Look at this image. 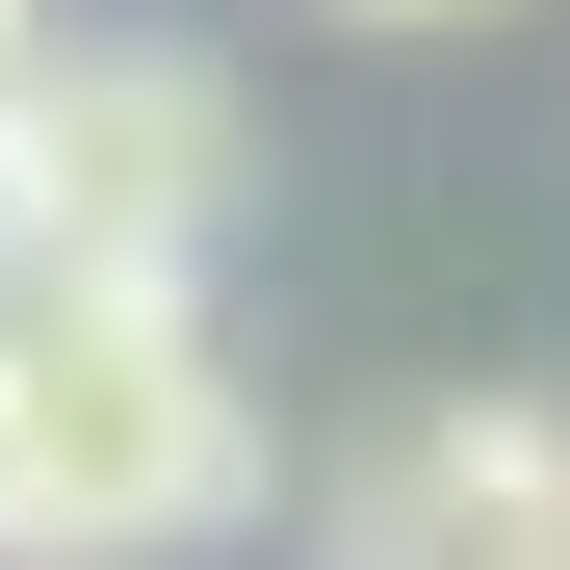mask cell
<instances>
[{
	"instance_id": "obj_3",
	"label": "cell",
	"mask_w": 570,
	"mask_h": 570,
	"mask_svg": "<svg viewBox=\"0 0 570 570\" xmlns=\"http://www.w3.org/2000/svg\"><path fill=\"white\" fill-rule=\"evenodd\" d=\"M312 544L337 570H570V441L519 390H441V415H390V441L337 466Z\"/></svg>"
},
{
	"instance_id": "obj_1",
	"label": "cell",
	"mask_w": 570,
	"mask_h": 570,
	"mask_svg": "<svg viewBox=\"0 0 570 570\" xmlns=\"http://www.w3.org/2000/svg\"><path fill=\"white\" fill-rule=\"evenodd\" d=\"M259 493V415L181 285H78V259H0V544L27 570H130V544H208Z\"/></svg>"
},
{
	"instance_id": "obj_4",
	"label": "cell",
	"mask_w": 570,
	"mask_h": 570,
	"mask_svg": "<svg viewBox=\"0 0 570 570\" xmlns=\"http://www.w3.org/2000/svg\"><path fill=\"white\" fill-rule=\"evenodd\" d=\"M27 78H52V27H27V0H0V130H27Z\"/></svg>"
},
{
	"instance_id": "obj_5",
	"label": "cell",
	"mask_w": 570,
	"mask_h": 570,
	"mask_svg": "<svg viewBox=\"0 0 570 570\" xmlns=\"http://www.w3.org/2000/svg\"><path fill=\"white\" fill-rule=\"evenodd\" d=\"M363 27H466V0H363Z\"/></svg>"
},
{
	"instance_id": "obj_2",
	"label": "cell",
	"mask_w": 570,
	"mask_h": 570,
	"mask_svg": "<svg viewBox=\"0 0 570 570\" xmlns=\"http://www.w3.org/2000/svg\"><path fill=\"white\" fill-rule=\"evenodd\" d=\"M208 208H234V78H208V52L105 27V52L27 78V130H0V259L181 285V259H208Z\"/></svg>"
}]
</instances>
